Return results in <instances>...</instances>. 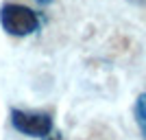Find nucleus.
<instances>
[{
	"label": "nucleus",
	"instance_id": "5",
	"mask_svg": "<svg viewBox=\"0 0 146 140\" xmlns=\"http://www.w3.org/2000/svg\"><path fill=\"white\" fill-rule=\"evenodd\" d=\"M127 2H131V5H144L146 0H127Z\"/></svg>",
	"mask_w": 146,
	"mask_h": 140
},
{
	"label": "nucleus",
	"instance_id": "2",
	"mask_svg": "<svg viewBox=\"0 0 146 140\" xmlns=\"http://www.w3.org/2000/svg\"><path fill=\"white\" fill-rule=\"evenodd\" d=\"M9 121H11V127L18 134L29 136V138H37V140H44L55 129L52 118L46 112H26V110L13 107L9 112Z\"/></svg>",
	"mask_w": 146,
	"mask_h": 140
},
{
	"label": "nucleus",
	"instance_id": "6",
	"mask_svg": "<svg viewBox=\"0 0 146 140\" xmlns=\"http://www.w3.org/2000/svg\"><path fill=\"white\" fill-rule=\"evenodd\" d=\"M37 2H39V5H44V7H46V5H50L52 0H37Z\"/></svg>",
	"mask_w": 146,
	"mask_h": 140
},
{
	"label": "nucleus",
	"instance_id": "4",
	"mask_svg": "<svg viewBox=\"0 0 146 140\" xmlns=\"http://www.w3.org/2000/svg\"><path fill=\"white\" fill-rule=\"evenodd\" d=\"M44 140H63V136H61L59 131H57V129H52V131H50V134L46 136Z\"/></svg>",
	"mask_w": 146,
	"mask_h": 140
},
{
	"label": "nucleus",
	"instance_id": "3",
	"mask_svg": "<svg viewBox=\"0 0 146 140\" xmlns=\"http://www.w3.org/2000/svg\"><path fill=\"white\" fill-rule=\"evenodd\" d=\"M133 116H135L137 127H140L142 138L146 140V92L137 94V98H135V105H133Z\"/></svg>",
	"mask_w": 146,
	"mask_h": 140
},
{
	"label": "nucleus",
	"instance_id": "1",
	"mask_svg": "<svg viewBox=\"0 0 146 140\" xmlns=\"http://www.w3.org/2000/svg\"><path fill=\"white\" fill-rule=\"evenodd\" d=\"M0 26L5 33L13 37H26L39 31L42 20L31 7L18 5V2H7L0 7Z\"/></svg>",
	"mask_w": 146,
	"mask_h": 140
}]
</instances>
